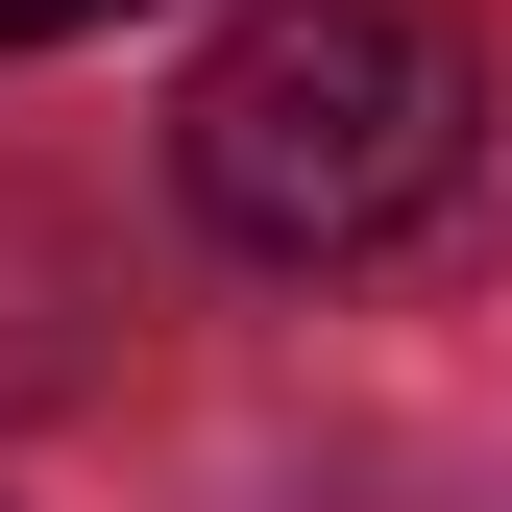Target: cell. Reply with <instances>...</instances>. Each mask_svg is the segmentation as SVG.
I'll use <instances>...</instances> for the list:
<instances>
[{
	"mask_svg": "<svg viewBox=\"0 0 512 512\" xmlns=\"http://www.w3.org/2000/svg\"><path fill=\"white\" fill-rule=\"evenodd\" d=\"M488 147V49L439 25V0H244L196 49V98H171V171H196L220 244H269V269H366V244H415L464 196Z\"/></svg>",
	"mask_w": 512,
	"mask_h": 512,
	"instance_id": "1",
	"label": "cell"
},
{
	"mask_svg": "<svg viewBox=\"0 0 512 512\" xmlns=\"http://www.w3.org/2000/svg\"><path fill=\"white\" fill-rule=\"evenodd\" d=\"M74 25H122V0H0V49H74Z\"/></svg>",
	"mask_w": 512,
	"mask_h": 512,
	"instance_id": "2",
	"label": "cell"
}]
</instances>
